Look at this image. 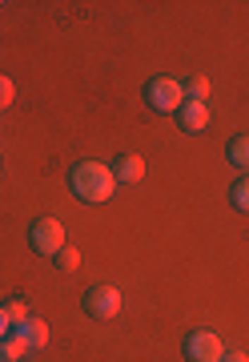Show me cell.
Wrapping results in <instances>:
<instances>
[{"mask_svg":"<svg viewBox=\"0 0 249 362\" xmlns=\"http://www.w3.org/2000/svg\"><path fill=\"white\" fill-rule=\"evenodd\" d=\"M68 185H73V194H77L80 202L101 206V202L113 197L117 177H113V165H101V161H80V165H73V173H68Z\"/></svg>","mask_w":249,"mask_h":362,"instance_id":"6da1fadb","label":"cell"},{"mask_svg":"<svg viewBox=\"0 0 249 362\" xmlns=\"http://www.w3.org/2000/svg\"><path fill=\"white\" fill-rule=\"evenodd\" d=\"M28 242H32V250L44 254V258H56V254L68 246V242H65V226H61L56 218H37V221H32Z\"/></svg>","mask_w":249,"mask_h":362,"instance_id":"7a4b0ae2","label":"cell"},{"mask_svg":"<svg viewBox=\"0 0 249 362\" xmlns=\"http://www.w3.org/2000/svg\"><path fill=\"white\" fill-rule=\"evenodd\" d=\"M145 101H149V109H157V113H177L185 105L181 81H169V77L149 81V85H145Z\"/></svg>","mask_w":249,"mask_h":362,"instance_id":"3957f363","label":"cell"},{"mask_svg":"<svg viewBox=\"0 0 249 362\" xmlns=\"http://www.w3.org/2000/svg\"><path fill=\"white\" fill-rule=\"evenodd\" d=\"M80 306H85L89 318L109 322V318H117V314H121V290H117V286H89Z\"/></svg>","mask_w":249,"mask_h":362,"instance_id":"277c9868","label":"cell"},{"mask_svg":"<svg viewBox=\"0 0 249 362\" xmlns=\"http://www.w3.org/2000/svg\"><path fill=\"white\" fill-rule=\"evenodd\" d=\"M221 338L213 334V330H193V334L185 338V358L189 362H221Z\"/></svg>","mask_w":249,"mask_h":362,"instance_id":"5b68a950","label":"cell"},{"mask_svg":"<svg viewBox=\"0 0 249 362\" xmlns=\"http://www.w3.org/2000/svg\"><path fill=\"white\" fill-rule=\"evenodd\" d=\"M177 125H181L185 133H201L205 125H209V105H201V101H185L181 109H177Z\"/></svg>","mask_w":249,"mask_h":362,"instance_id":"8992f818","label":"cell"},{"mask_svg":"<svg viewBox=\"0 0 249 362\" xmlns=\"http://www.w3.org/2000/svg\"><path fill=\"white\" fill-rule=\"evenodd\" d=\"M113 177L125 181V185H137V181L145 177V161L137 153H121L117 161H113Z\"/></svg>","mask_w":249,"mask_h":362,"instance_id":"52a82bcc","label":"cell"},{"mask_svg":"<svg viewBox=\"0 0 249 362\" xmlns=\"http://www.w3.org/2000/svg\"><path fill=\"white\" fill-rule=\"evenodd\" d=\"M13 334H20V342H25L28 350H40L44 342H49V326L40 322V318H28V322H20V326H16Z\"/></svg>","mask_w":249,"mask_h":362,"instance_id":"ba28073f","label":"cell"},{"mask_svg":"<svg viewBox=\"0 0 249 362\" xmlns=\"http://www.w3.org/2000/svg\"><path fill=\"white\" fill-rule=\"evenodd\" d=\"M225 157H229L237 169H249V133H237L233 141H229V149H225Z\"/></svg>","mask_w":249,"mask_h":362,"instance_id":"9c48e42d","label":"cell"},{"mask_svg":"<svg viewBox=\"0 0 249 362\" xmlns=\"http://www.w3.org/2000/svg\"><path fill=\"white\" fill-rule=\"evenodd\" d=\"M229 202H233L241 214H249V173L233 181V189H229Z\"/></svg>","mask_w":249,"mask_h":362,"instance_id":"30bf717a","label":"cell"},{"mask_svg":"<svg viewBox=\"0 0 249 362\" xmlns=\"http://www.w3.org/2000/svg\"><path fill=\"white\" fill-rule=\"evenodd\" d=\"M0 350H4V354H8V358H13V362H20V358H25V354H28V346H25V342H20V334H13V330H8V334L0 338Z\"/></svg>","mask_w":249,"mask_h":362,"instance_id":"8fae6325","label":"cell"},{"mask_svg":"<svg viewBox=\"0 0 249 362\" xmlns=\"http://www.w3.org/2000/svg\"><path fill=\"white\" fill-rule=\"evenodd\" d=\"M181 89L189 93V101L205 105V97H209V77H189V85H181Z\"/></svg>","mask_w":249,"mask_h":362,"instance_id":"7c38bea8","label":"cell"},{"mask_svg":"<svg viewBox=\"0 0 249 362\" xmlns=\"http://www.w3.org/2000/svg\"><path fill=\"white\" fill-rule=\"evenodd\" d=\"M4 318H8V326H20V322H28V306L25 302H20V298H16V302H8V306H4Z\"/></svg>","mask_w":249,"mask_h":362,"instance_id":"4fadbf2b","label":"cell"},{"mask_svg":"<svg viewBox=\"0 0 249 362\" xmlns=\"http://www.w3.org/2000/svg\"><path fill=\"white\" fill-rule=\"evenodd\" d=\"M77 266H80V254H77V250H73V246H65V250H61V254H56V270L73 274V270H77Z\"/></svg>","mask_w":249,"mask_h":362,"instance_id":"5bb4252c","label":"cell"},{"mask_svg":"<svg viewBox=\"0 0 249 362\" xmlns=\"http://www.w3.org/2000/svg\"><path fill=\"white\" fill-rule=\"evenodd\" d=\"M13 97H16L13 81H8V77H4V73H0V109H8V105H13Z\"/></svg>","mask_w":249,"mask_h":362,"instance_id":"9a60e30c","label":"cell"},{"mask_svg":"<svg viewBox=\"0 0 249 362\" xmlns=\"http://www.w3.org/2000/svg\"><path fill=\"white\" fill-rule=\"evenodd\" d=\"M221 362H249V358L241 354V350H225V354H221Z\"/></svg>","mask_w":249,"mask_h":362,"instance_id":"2e32d148","label":"cell"},{"mask_svg":"<svg viewBox=\"0 0 249 362\" xmlns=\"http://www.w3.org/2000/svg\"><path fill=\"white\" fill-rule=\"evenodd\" d=\"M8 330H13V326H8V318H4V306H0V338L8 334Z\"/></svg>","mask_w":249,"mask_h":362,"instance_id":"e0dca14e","label":"cell"},{"mask_svg":"<svg viewBox=\"0 0 249 362\" xmlns=\"http://www.w3.org/2000/svg\"><path fill=\"white\" fill-rule=\"evenodd\" d=\"M0 362H13V358H8V354H4V350H0Z\"/></svg>","mask_w":249,"mask_h":362,"instance_id":"ac0fdd59","label":"cell"}]
</instances>
